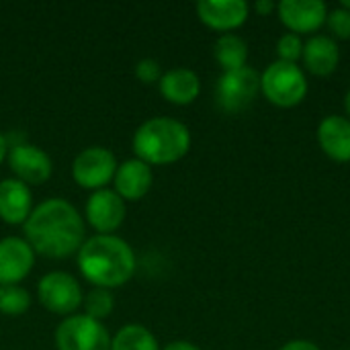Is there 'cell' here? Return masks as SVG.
<instances>
[{
  "label": "cell",
  "mask_w": 350,
  "mask_h": 350,
  "mask_svg": "<svg viewBox=\"0 0 350 350\" xmlns=\"http://www.w3.org/2000/svg\"><path fill=\"white\" fill-rule=\"evenodd\" d=\"M25 236L33 250L62 258L80 250L84 240V221L78 209L66 199H47L39 203L25 221Z\"/></svg>",
  "instance_id": "cell-1"
},
{
  "label": "cell",
  "mask_w": 350,
  "mask_h": 350,
  "mask_svg": "<svg viewBox=\"0 0 350 350\" xmlns=\"http://www.w3.org/2000/svg\"><path fill=\"white\" fill-rule=\"evenodd\" d=\"M78 267L96 287H119L133 277L135 254L123 238L115 234H96L82 242Z\"/></svg>",
  "instance_id": "cell-2"
},
{
  "label": "cell",
  "mask_w": 350,
  "mask_h": 350,
  "mask_svg": "<svg viewBox=\"0 0 350 350\" xmlns=\"http://www.w3.org/2000/svg\"><path fill=\"white\" fill-rule=\"evenodd\" d=\"M191 148L189 127L172 117H152L133 133V150L148 164H170Z\"/></svg>",
  "instance_id": "cell-3"
},
{
  "label": "cell",
  "mask_w": 350,
  "mask_h": 350,
  "mask_svg": "<svg viewBox=\"0 0 350 350\" xmlns=\"http://www.w3.org/2000/svg\"><path fill=\"white\" fill-rule=\"evenodd\" d=\"M260 90L277 107H295L308 94V78L297 64L277 59L260 74Z\"/></svg>",
  "instance_id": "cell-4"
},
{
  "label": "cell",
  "mask_w": 350,
  "mask_h": 350,
  "mask_svg": "<svg viewBox=\"0 0 350 350\" xmlns=\"http://www.w3.org/2000/svg\"><path fill=\"white\" fill-rule=\"evenodd\" d=\"M55 345L57 350H111V336L100 320L74 314L57 326Z\"/></svg>",
  "instance_id": "cell-5"
},
{
  "label": "cell",
  "mask_w": 350,
  "mask_h": 350,
  "mask_svg": "<svg viewBox=\"0 0 350 350\" xmlns=\"http://www.w3.org/2000/svg\"><path fill=\"white\" fill-rule=\"evenodd\" d=\"M258 90H260V74L254 68L244 66L238 70L224 72L219 76L215 86V96L224 111L240 113L246 107H250Z\"/></svg>",
  "instance_id": "cell-6"
},
{
  "label": "cell",
  "mask_w": 350,
  "mask_h": 350,
  "mask_svg": "<svg viewBox=\"0 0 350 350\" xmlns=\"http://www.w3.org/2000/svg\"><path fill=\"white\" fill-rule=\"evenodd\" d=\"M117 158L109 148L90 146L82 150L72 162L74 180L86 189H103L107 183L113 180L117 172Z\"/></svg>",
  "instance_id": "cell-7"
},
{
  "label": "cell",
  "mask_w": 350,
  "mask_h": 350,
  "mask_svg": "<svg viewBox=\"0 0 350 350\" xmlns=\"http://www.w3.org/2000/svg\"><path fill=\"white\" fill-rule=\"evenodd\" d=\"M41 304L53 314H72L82 304L80 283L64 271L47 273L37 287Z\"/></svg>",
  "instance_id": "cell-8"
},
{
  "label": "cell",
  "mask_w": 350,
  "mask_h": 350,
  "mask_svg": "<svg viewBox=\"0 0 350 350\" xmlns=\"http://www.w3.org/2000/svg\"><path fill=\"white\" fill-rule=\"evenodd\" d=\"M8 164L16 172L18 180L39 185L51 176L53 164L45 150L33 144H14L8 150Z\"/></svg>",
  "instance_id": "cell-9"
},
{
  "label": "cell",
  "mask_w": 350,
  "mask_h": 350,
  "mask_svg": "<svg viewBox=\"0 0 350 350\" xmlns=\"http://www.w3.org/2000/svg\"><path fill=\"white\" fill-rule=\"evenodd\" d=\"M86 217L98 234H111L125 219V199L115 189H96L86 201Z\"/></svg>",
  "instance_id": "cell-10"
},
{
  "label": "cell",
  "mask_w": 350,
  "mask_h": 350,
  "mask_svg": "<svg viewBox=\"0 0 350 350\" xmlns=\"http://www.w3.org/2000/svg\"><path fill=\"white\" fill-rule=\"evenodd\" d=\"M277 10L281 23L297 35L318 31L328 16V6L322 0H281Z\"/></svg>",
  "instance_id": "cell-11"
},
{
  "label": "cell",
  "mask_w": 350,
  "mask_h": 350,
  "mask_svg": "<svg viewBox=\"0 0 350 350\" xmlns=\"http://www.w3.org/2000/svg\"><path fill=\"white\" fill-rule=\"evenodd\" d=\"M35 254L27 240L8 236L0 240V285H18L33 269Z\"/></svg>",
  "instance_id": "cell-12"
},
{
  "label": "cell",
  "mask_w": 350,
  "mask_h": 350,
  "mask_svg": "<svg viewBox=\"0 0 350 350\" xmlns=\"http://www.w3.org/2000/svg\"><path fill=\"white\" fill-rule=\"evenodd\" d=\"M250 6L244 0H199V18L217 31H232L248 18Z\"/></svg>",
  "instance_id": "cell-13"
},
{
  "label": "cell",
  "mask_w": 350,
  "mask_h": 350,
  "mask_svg": "<svg viewBox=\"0 0 350 350\" xmlns=\"http://www.w3.org/2000/svg\"><path fill=\"white\" fill-rule=\"evenodd\" d=\"M152 187V168L139 158H129L117 166L115 172V191L129 201L142 199Z\"/></svg>",
  "instance_id": "cell-14"
},
{
  "label": "cell",
  "mask_w": 350,
  "mask_h": 350,
  "mask_svg": "<svg viewBox=\"0 0 350 350\" xmlns=\"http://www.w3.org/2000/svg\"><path fill=\"white\" fill-rule=\"evenodd\" d=\"M31 189L27 183L18 178H4L0 183V217L6 224H21L27 221L31 215Z\"/></svg>",
  "instance_id": "cell-15"
},
{
  "label": "cell",
  "mask_w": 350,
  "mask_h": 350,
  "mask_svg": "<svg viewBox=\"0 0 350 350\" xmlns=\"http://www.w3.org/2000/svg\"><path fill=\"white\" fill-rule=\"evenodd\" d=\"M320 148L336 162H350V119L328 115L318 127Z\"/></svg>",
  "instance_id": "cell-16"
},
{
  "label": "cell",
  "mask_w": 350,
  "mask_h": 350,
  "mask_svg": "<svg viewBox=\"0 0 350 350\" xmlns=\"http://www.w3.org/2000/svg\"><path fill=\"white\" fill-rule=\"evenodd\" d=\"M304 62L306 68L316 76H328L338 68L340 51L336 39L330 35H314L304 43Z\"/></svg>",
  "instance_id": "cell-17"
},
{
  "label": "cell",
  "mask_w": 350,
  "mask_h": 350,
  "mask_svg": "<svg viewBox=\"0 0 350 350\" xmlns=\"http://www.w3.org/2000/svg\"><path fill=\"white\" fill-rule=\"evenodd\" d=\"M160 92L176 105L193 103L201 92V80L191 68H172L160 78Z\"/></svg>",
  "instance_id": "cell-18"
},
{
  "label": "cell",
  "mask_w": 350,
  "mask_h": 350,
  "mask_svg": "<svg viewBox=\"0 0 350 350\" xmlns=\"http://www.w3.org/2000/svg\"><path fill=\"white\" fill-rule=\"evenodd\" d=\"M213 53H215L217 64L224 68V72H230V70H238V68H244L246 66L248 45H246V41L240 35H236V33H224L215 41Z\"/></svg>",
  "instance_id": "cell-19"
},
{
  "label": "cell",
  "mask_w": 350,
  "mask_h": 350,
  "mask_svg": "<svg viewBox=\"0 0 350 350\" xmlns=\"http://www.w3.org/2000/svg\"><path fill=\"white\" fill-rule=\"evenodd\" d=\"M111 350H160L156 336L142 324L123 326L111 340Z\"/></svg>",
  "instance_id": "cell-20"
},
{
  "label": "cell",
  "mask_w": 350,
  "mask_h": 350,
  "mask_svg": "<svg viewBox=\"0 0 350 350\" xmlns=\"http://www.w3.org/2000/svg\"><path fill=\"white\" fill-rule=\"evenodd\" d=\"M31 295L21 285H0V312L6 316H21L29 310Z\"/></svg>",
  "instance_id": "cell-21"
},
{
  "label": "cell",
  "mask_w": 350,
  "mask_h": 350,
  "mask_svg": "<svg viewBox=\"0 0 350 350\" xmlns=\"http://www.w3.org/2000/svg\"><path fill=\"white\" fill-rule=\"evenodd\" d=\"M115 299L111 295L109 289L105 287H94L86 297H84V308H86V316L94 318V320H103L113 312Z\"/></svg>",
  "instance_id": "cell-22"
},
{
  "label": "cell",
  "mask_w": 350,
  "mask_h": 350,
  "mask_svg": "<svg viewBox=\"0 0 350 350\" xmlns=\"http://www.w3.org/2000/svg\"><path fill=\"white\" fill-rule=\"evenodd\" d=\"M277 53L281 62L297 64V59L304 55V39L297 33H285L277 41Z\"/></svg>",
  "instance_id": "cell-23"
},
{
  "label": "cell",
  "mask_w": 350,
  "mask_h": 350,
  "mask_svg": "<svg viewBox=\"0 0 350 350\" xmlns=\"http://www.w3.org/2000/svg\"><path fill=\"white\" fill-rule=\"evenodd\" d=\"M326 23L330 27V31L340 37V39H350V10L340 6V8H334L328 12L326 16Z\"/></svg>",
  "instance_id": "cell-24"
},
{
  "label": "cell",
  "mask_w": 350,
  "mask_h": 350,
  "mask_svg": "<svg viewBox=\"0 0 350 350\" xmlns=\"http://www.w3.org/2000/svg\"><path fill=\"white\" fill-rule=\"evenodd\" d=\"M135 74L142 82H160L162 78V68H160V62L154 59V57H142L135 66Z\"/></svg>",
  "instance_id": "cell-25"
},
{
  "label": "cell",
  "mask_w": 350,
  "mask_h": 350,
  "mask_svg": "<svg viewBox=\"0 0 350 350\" xmlns=\"http://www.w3.org/2000/svg\"><path fill=\"white\" fill-rule=\"evenodd\" d=\"M281 350H320V347H316L310 340H291L285 347H281Z\"/></svg>",
  "instance_id": "cell-26"
},
{
  "label": "cell",
  "mask_w": 350,
  "mask_h": 350,
  "mask_svg": "<svg viewBox=\"0 0 350 350\" xmlns=\"http://www.w3.org/2000/svg\"><path fill=\"white\" fill-rule=\"evenodd\" d=\"M164 350H201L197 345H193V342H187V340H174V342H170V345H166Z\"/></svg>",
  "instance_id": "cell-27"
},
{
  "label": "cell",
  "mask_w": 350,
  "mask_h": 350,
  "mask_svg": "<svg viewBox=\"0 0 350 350\" xmlns=\"http://www.w3.org/2000/svg\"><path fill=\"white\" fill-rule=\"evenodd\" d=\"M273 8H275V4H273L271 0H258V2L254 4V10H256L258 14H271Z\"/></svg>",
  "instance_id": "cell-28"
},
{
  "label": "cell",
  "mask_w": 350,
  "mask_h": 350,
  "mask_svg": "<svg viewBox=\"0 0 350 350\" xmlns=\"http://www.w3.org/2000/svg\"><path fill=\"white\" fill-rule=\"evenodd\" d=\"M6 150H8V146H6V137L0 133V162H2V158L6 156Z\"/></svg>",
  "instance_id": "cell-29"
},
{
  "label": "cell",
  "mask_w": 350,
  "mask_h": 350,
  "mask_svg": "<svg viewBox=\"0 0 350 350\" xmlns=\"http://www.w3.org/2000/svg\"><path fill=\"white\" fill-rule=\"evenodd\" d=\"M345 109H347V115H349L350 119V90L347 92V96H345Z\"/></svg>",
  "instance_id": "cell-30"
},
{
  "label": "cell",
  "mask_w": 350,
  "mask_h": 350,
  "mask_svg": "<svg viewBox=\"0 0 350 350\" xmlns=\"http://www.w3.org/2000/svg\"><path fill=\"white\" fill-rule=\"evenodd\" d=\"M342 6H345V8H349V10H350V0H345V2H342Z\"/></svg>",
  "instance_id": "cell-31"
},
{
  "label": "cell",
  "mask_w": 350,
  "mask_h": 350,
  "mask_svg": "<svg viewBox=\"0 0 350 350\" xmlns=\"http://www.w3.org/2000/svg\"><path fill=\"white\" fill-rule=\"evenodd\" d=\"M349 350H350V349H349Z\"/></svg>",
  "instance_id": "cell-32"
}]
</instances>
